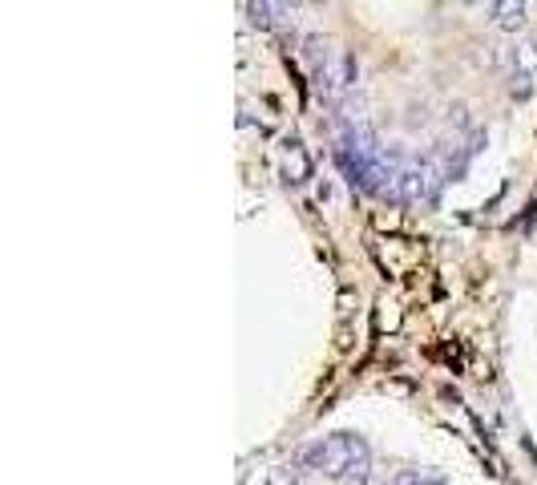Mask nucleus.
<instances>
[{
    "label": "nucleus",
    "instance_id": "obj_5",
    "mask_svg": "<svg viewBox=\"0 0 537 485\" xmlns=\"http://www.w3.org/2000/svg\"><path fill=\"white\" fill-rule=\"evenodd\" d=\"M283 174H287L291 186H299V182L311 178V158H307V150L299 142H287V150H283Z\"/></svg>",
    "mask_w": 537,
    "mask_h": 485
},
{
    "label": "nucleus",
    "instance_id": "obj_1",
    "mask_svg": "<svg viewBox=\"0 0 537 485\" xmlns=\"http://www.w3.org/2000/svg\"><path fill=\"white\" fill-rule=\"evenodd\" d=\"M299 461L307 469H315L319 477H332V481H344V485H368V473H372V449L360 433H328L311 441Z\"/></svg>",
    "mask_w": 537,
    "mask_h": 485
},
{
    "label": "nucleus",
    "instance_id": "obj_2",
    "mask_svg": "<svg viewBox=\"0 0 537 485\" xmlns=\"http://www.w3.org/2000/svg\"><path fill=\"white\" fill-rule=\"evenodd\" d=\"M352 81H356V61H352L344 49H336L324 65L315 69V85H319V93L332 97V102H336L344 89H352Z\"/></svg>",
    "mask_w": 537,
    "mask_h": 485
},
{
    "label": "nucleus",
    "instance_id": "obj_7",
    "mask_svg": "<svg viewBox=\"0 0 537 485\" xmlns=\"http://www.w3.org/2000/svg\"><path fill=\"white\" fill-rule=\"evenodd\" d=\"M247 13H251V21H255V25L271 29V25L279 21V13H287V9H283V5H247Z\"/></svg>",
    "mask_w": 537,
    "mask_h": 485
},
{
    "label": "nucleus",
    "instance_id": "obj_4",
    "mask_svg": "<svg viewBox=\"0 0 537 485\" xmlns=\"http://www.w3.org/2000/svg\"><path fill=\"white\" fill-rule=\"evenodd\" d=\"M525 5H513V0H493V5H485V17L497 25V29H509V33H517L521 25H525Z\"/></svg>",
    "mask_w": 537,
    "mask_h": 485
},
{
    "label": "nucleus",
    "instance_id": "obj_8",
    "mask_svg": "<svg viewBox=\"0 0 537 485\" xmlns=\"http://www.w3.org/2000/svg\"><path fill=\"white\" fill-rule=\"evenodd\" d=\"M267 485H299L295 465H275V469L267 473Z\"/></svg>",
    "mask_w": 537,
    "mask_h": 485
},
{
    "label": "nucleus",
    "instance_id": "obj_3",
    "mask_svg": "<svg viewBox=\"0 0 537 485\" xmlns=\"http://www.w3.org/2000/svg\"><path fill=\"white\" fill-rule=\"evenodd\" d=\"M428 178H433V174H428V166H408V170L396 174V194L404 203H416V199H424V194H428Z\"/></svg>",
    "mask_w": 537,
    "mask_h": 485
},
{
    "label": "nucleus",
    "instance_id": "obj_6",
    "mask_svg": "<svg viewBox=\"0 0 537 485\" xmlns=\"http://www.w3.org/2000/svg\"><path fill=\"white\" fill-rule=\"evenodd\" d=\"M388 485H449L441 473H428V469H404V473H396Z\"/></svg>",
    "mask_w": 537,
    "mask_h": 485
}]
</instances>
